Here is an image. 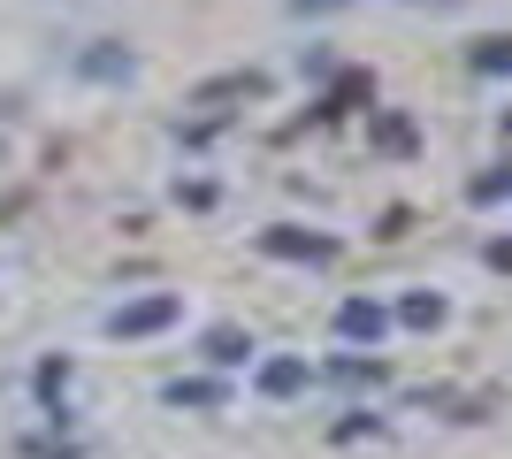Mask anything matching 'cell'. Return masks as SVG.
<instances>
[{"label":"cell","mask_w":512,"mask_h":459,"mask_svg":"<svg viewBox=\"0 0 512 459\" xmlns=\"http://www.w3.org/2000/svg\"><path fill=\"white\" fill-rule=\"evenodd\" d=\"M398 314H406V329H436V322H444V299H428V291H413V299L398 306Z\"/></svg>","instance_id":"cell-5"},{"label":"cell","mask_w":512,"mask_h":459,"mask_svg":"<svg viewBox=\"0 0 512 459\" xmlns=\"http://www.w3.org/2000/svg\"><path fill=\"white\" fill-rule=\"evenodd\" d=\"M207 352L222 360V368H237V360L253 352V337H237V329H214V337H207Z\"/></svg>","instance_id":"cell-6"},{"label":"cell","mask_w":512,"mask_h":459,"mask_svg":"<svg viewBox=\"0 0 512 459\" xmlns=\"http://www.w3.org/2000/svg\"><path fill=\"white\" fill-rule=\"evenodd\" d=\"M474 69H497V77H512V39H482V46H474Z\"/></svg>","instance_id":"cell-7"},{"label":"cell","mask_w":512,"mask_h":459,"mask_svg":"<svg viewBox=\"0 0 512 459\" xmlns=\"http://www.w3.org/2000/svg\"><path fill=\"white\" fill-rule=\"evenodd\" d=\"M383 322H390V314H383V306H375V299H352V306H344V314H337V329H344V337H367V345L383 337Z\"/></svg>","instance_id":"cell-3"},{"label":"cell","mask_w":512,"mask_h":459,"mask_svg":"<svg viewBox=\"0 0 512 459\" xmlns=\"http://www.w3.org/2000/svg\"><path fill=\"white\" fill-rule=\"evenodd\" d=\"M512 192V169H490V176H474V199H505Z\"/></svg>","instance_id":"cell-10"},{"label":"cell","mask_w":512,"mask_h":459,"mask_svg":"<svg viewBox=\"0 0 512 459\" xmlns=\"http://www.w3.org/2000/svg\"><path fill=\"white\" fill-rule=\"evenodd\" d=\"M291 8H299V16H306V8H314V16H321V8H344V0H291Z\"/></svg>","instance_id":"cell-12"},{"label":"cell","mask_w":512,"mask_h":459,"mask_svg":"<svg viewBox=\"0 0 512 459\" xmlns=\"http://www.w3.org/2000/svg\"><path fill=\"white\" fill-rule=\"evenodd\" d=\"M260 391H268V398L306 391V360H268V368H260Z\"/></svg>","instance_id":"cell-4"},{"label":"cell","mask_w":512,"mask_h":459,"mask_svg":"<svg viewBox=\"0 0 512 459\" xmlns=\"http://www.w3.org/2000/svg\"><path fill=\"white\" fill-rule=\"evenodd\" d=\"M222 383H169V406H214Z\"/></svg>","instance_id":"cell-8"},{"label":"cell","mask_w":512,"mask_h":459,"mask_svg":"<svg viewBox=\"0 0 512 459\" xmlns=\"http://www.w3.org/2000/svg\"><path fill=\"white\" fill-rule=\"evenodd\" d=\"M490 261H497V268H512V238H505V245H490Z\"/></svg>","instance_id":"cell-13"},{"label":"cell","mask_w":512,"mask_h":459,"mask_svg":"<svg viewBox=\"0 0 512 459\" xmlns=\"http://www.w3.org/2000/svg\"><path fill=\"white\" fill-rule=\"evenodd\" d=\"M176 314H184V299H176V291H161V299L115 306V314H107V329H115V337H146V329H169Z\"/></svg>","instance_id":"cell-1"},{"label":"cell","mask_w":512,"mask_h":459,"mask_svg":"<svg viewBox=\"0 0 512 459\" xmlns=\"http://www.w3.org/2000/svg\"><path fill=\"white\" fill-rule=\"evenodd\" d=\"M268 253H283V261H329V238H306V230H268Z\"/></svg>","instance_id":"cell-2"},{"label":"cell","mask_w":512,"mask_h":459,"mask_svg":"<svg viewBox=\"0 0 512 459\" xmlns=\"http://www.w3.org/2000/svg\"><path fill=\"white\" fill-rule=\"evenodd\" d=\"M92 77H130V54H85Z\"/></svg>","instance_id":"cell-9"},{"label":"cell","mask_w":512,"mask_h":459,"mask_svg":"<svg viewBox=\"0 0 512 459\" xmlns=\"http://www.w3.org/2000/svg\"><path fill=\"white\" fill-rule=\"evenodd\" d=\"M375 138H383L390 153H406V146H413V131H406V123H398V115H383V131H375Z\"/></svg>","instance_id":"cell-11"}]
</instances>
